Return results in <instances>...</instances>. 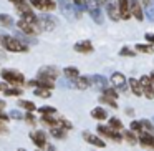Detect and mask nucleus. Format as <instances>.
<instances>
[{"mask_svg":"<svg viewBox=\"0 0 154 151\" xmlns=\"http://www.w3.org/2000/svg\"><path fill=\"white\" fill-rule=\"evenodd\" d=\"M18 106H22L23 110H27V111H32V113L37 110V105H35L33 101H30V100H20L18 101Z\"/></svg>","mask_w":154,"mask_h":151,"instance_id":"obj_31","label":"nucleus"},{"mask_svg":"<svg viewBox=\"0 0 154 151\" xmlns=\"http://www.w3.org/2000/svg\"><path fill=\"white\" fill-rule=\"evenodd\" d=\"M7 126H5V121H0V133H7Z\"/></svg>","mask_w":154,"mask_h":151,"instance_id":"obj_46","label":"nucleus"},{"mask_svg":"<svg viewBox=\"0 0 154 151\" xmlns=\"http://www.w3.org/2000/svg\"><path fill=\"white\" fill-rule=\"evenodd\" d=\"M17 27H18V32L28 35V37H32V35H38L42 32V27H40L38 22L25 20V18H20V20L17 22Z\"/></svg>","mask_w":154,"mask_h":151,"instance_id":"obj_3","label":"nucleus"},{"mask_svg":"<svg viewBox=\"0 0 154 151\" xmlns=\"http://www.w3.org/2000/svg\"><path fill=\"white\" fill-rule=\"evenodd\" d=\"M141 123V130L146 131V133H154V124L149 120H139Z\"/></svg>","mask_w":154,"mask_h":151,"instance_id":"obj_32","label":"nucleus"},{"mask_svg":"<svg viewBox=\"0 0 154 151\" xmlns=\"http://www.w3.org/2000/svg\"><path fill=\"white\" fill-rule=\"evenodd\" d=\"M101 91H103V95H104V96L113 98V100H116V98L119 96V93L116 91V88H109V87H106L104 90H101Z\"/></svg>","mask_w":154,"mask_h":151,"instance_id":"obj_34","label":"nucleus"},{"mask_svg":"<svg viewBox=\"0 0 154 151\" xmlns=\"http://www.w3.org/2000/svg\"><path fill=\"white\" fill-rule=\"evenodd\" d=\"M4 95H5V96H22V95H23V91H22L18 87H12V88L5 87Z\"/></svg>","mask_w":154,"mask_h":151,"instance_id":"obj_29","label":"nucleus"},{"mask_svg":"<svg viewBox=\"0 0 154 151\" xmlns=\"http://www.w3.org/2000/svg\"><path fill=\"white\" fill-rule=\"evenodd\" d=\"M58 126L68 131V130H71V128H73V124H71L70 121L66 120V118H58Z\"/></svg>","mask_w":154,"mask_h":151,"instance_id":"obj_39","label":"nucleus"},{"mask_svg":"<svg viewBox=\"0 0 154 151\" xmlns=\"http://www.w3.org/2000/svg\"><path fill=\"white\" fill-rule=\"evenodd\" d=\"M139 83H141L143 95L147 98V100H152L154 98V87H152V83H151L149 75H143V77L139 78Z\"/></svg>","mask_w":154,"mask_h":151,"instance_id":"obj_9","label":"nucleus"},{"mask_svg":"<svg viewBox=\"0 0 154 151\" xmlns=\"http://www.w3.org/2000/svg\"><path fill=\"white\" fill-rule=\"evenodd\" d=\"M30 136V140L35 143V146L37 148H45V146H48V143H47V133L45 131H33V133H30L28 134Z\"/></svg>","mask_w":154,"mask_h":151,"instance_id":"obj_14","label":"nucleus"},{"mask_svg":"<svg viewBox=\"0 0 154 151\" xmlns=\"http://www.w3.org/2000/svg\"><path fill=\"white\" fill-rule=\"evenodd\" d=\"M111 85H113L116 90H119V91H126V88H128V83H126V78H124V75L123 73H119V71H114L113 75H111Z\"/></svg>","mask_w":154,"mask_h":151,"instance_id":"obj_11","label":"nucleus"},{"mask_svg":"<svg viewBox=\"0 0 154 151\" xmlns=\"http://www.w3.org/2000/svg\"><path fill=\"white\" fill-rule=\"evenodd\" d=\"M28 87H33V88H45V90H53L55 88V83L51 81H47V80H30L28 81Z\"/></svg>","mask_w":154,"mask_h":151,"instance_id":"obj_20","label":"nucleus"},{"mask_svg":"<svg viewBox=\"0 0 154 151\" xmlns=\"http://www.w3.org/2000/svg\"><path fill=\"white\" fill-rule=\"evenodd\" d=\"M129 14L136 18L137 22L144 20V14H143V7H141L139 0H129Z\"/></svg>","mask_w":154,"mask_h":151,"instance_id":"obj_12","label":"nucleus"},{"mask_svg":"<svg viewBox=\"0 0 154 151\" xmlns=\"http://www.w3.org/2000/svg\"><path fill=\"white\" fill-rule=\"evenodd\" d=\"M129 128H131V131H133V133H136V134L143 133V130H141V123H139V121H131Z\"/></svg>","mask_w":154,"mask_h":151,"instance_id":"obj_41","label":"nucleus"},{"mask_svg":"<svg viewBox=\"0 0 154 151\" xmlns=\"http://www.w3.org/2000/svg\"><path fill=\"white\" fill-rule=\"evenodd\" d=\"M4 106H7V105H5L4 100H0V110H4Z\"/></svg>","mask_w":154,"mask_h":151,"instance_id":"obj_49","label":"nucleus"},{"mask_svg":"<svg viewBox=\"0 0 154 151\" xmlns=\"http://www.w3.org/2000/svg\"><path fill=\"white\" fill-rule=\"evenodd\" d=\"M10 2H12V4L15 5V7H17V5H20L22 2H25V0H10Z\"/></svg>","mask_w":154,"mask_h":151,"instance_id":"obj_48","label":"nucleus"},{"mask_svg":"<svg viewBox=\"0 0 154 151\" xmlns=\"http://www.w3.org/2000/svg\"><path fill=\"white\" fill-rule=\"evenodd\" d=\"M38 24H40L42 30L51 32V30H55V27H57V18H55L53 15H50V14H42L40 17H38Z\"/></svg>","mask_w":154,"mask_h":151,"instance_id":"obj_8","label":"nucleus"},{"mask_svg":"<svg viewBox=\"0 0 154 151\" xmlns=\"http://www.w3.org/2000/svg\"><path fill=\"white\" fill-rule=\"evenodd\" d=\"M83 138H85V141H86V143L91 144V146H96V148H104V146H106V143H104L103 138L98 136V134L90 133V131H85Z\"/></svg>","mask_w":154,"mask_h":151,"instance_id":"obj_16","label":"nucleus"},{"mask_svg":"<svg viewBox=\"0 0 154 151\" xmlns=\"http://www.w3.org/2000/svg\"><path fill=\"white\" fill-rule=\"evenodd\" d=\"M25 121H27L28 124H32V126H33V124H37V118L33 116V113H32V111H28V113L25 115Z\"/></svg>","mask_w":154,"mask_h":151,"instance_id":"obj_43","label":"nucleus"},{"mask_svg":"<svg viewBox=\"0 0 154 151\" xmlns=\"http://www.w3.org/2000/svg\"><path fill=\"white\" fill-rule=\"evenodd\" d=\"M137 141L143 144V148H149V149H154V134L152 133H143L137 134Z\"/></svg>","mask_w":154,"mask_h":151,"instance_id":"obj_17","label":"nucleus"},{"mask_svg":"<svg viewBox=\"0 0 154 151\" xmlns=\"http://www.w3.org/2000/svg\"><path fill=\"white\" fill-rule=\"evenodd\" d=\"M35 95L40 98H50L51 96V90H45V88H35Z\"/></svg>","mask_w":154,"mask_h":151,"instance_id":"obj_37","label":"nucleus"},{"mask_svg":"<svg viewBox=\"0 0 154 151\" xmlns=\"http://www.w3.org/2000/svg\"><path fill=\"white\" fill-rule=\"evenodd\" d=\"M152 121H154V116H152Z\"/></svg>","mask_w":154,"mask_h":151,"instance_id":"obj_53","label":"nucleus"},{"mask_svg":"<svg viewBox=\"0 0 154 151\" xmlns=\"http://www.w3.org/2000/svg\"><path fill=\"white\" fill-rule=\"evenodd\" d=\"M91 87V80L90 77H78L76 80H75V88H78V90H86V88Z\"/></svg>","mask_w":154,"mask_h":151,"instance_id":"obj_23","label":"nucleus"},{"mask_svg":"<svg viewBox=\"0 0 154 151\" xmlns=\"http://www.w3.org/2000/svg\"><path fill=\"white\" fill-rule=\"evenodd\" d=\"M5 87H7V83H0V91H4Z\"/></svg>","mask_w":154,"mask_h":151,"instance_id":"obj_51","label":"nucleus"},{"mask_svg":"<svg viewBox=\"0 0 154 151\" xmlns=\"http://www.w3.org/2000/svg\"><path fill=\"white\" fill-rule=\"evenodd\" d=\"M75 52L76 53H93V43H91L90 40H81L78 42V43H75Z\"/></svg>","mask_w":154,"mask_h":151,"instance_id":"obj_19","label":"nucleus"},{"mask_svg":"<svg viewBox=\"0 0 154 151\" xmlns=\"http://www.w3.org/2000/svg\"><path fill=\"white\" fill-rule=\"evenodd\" d=\"M2 45L8 52H18V53H27L28 52V45L23 43L22 40H18L17 37H12V35H4L2 37Z\"/></svg>","mask_w":154,"mask_h":151,"instance_id":"obj_1","label":"nucleus"},{"mask_svg":"<svg viewBox=\"0 0 154 151\" xmlns=\"http://www.w3.org/2000/svg\"><path fill=\"white\" fill-rule=\"evenodd\" d=\"M118 12H119V18L123 20H129L131 14H129V0H118Z\"/></svg>","mask_w":154,"mask_h":151,"instance_id":"obj_18","label":"nucleus"},{"mask_svg":"<svg viewBox=\"0 0 154 151\" xmlns=\"http://www.w3.org/2000/svg\"><path fill=\"white\" fill-rule=\"evenodd\" d=\"M121 136H123V140L126 141L128 144H131V146H134V144L137 143V136L136 133H133V131H121Z\"/></svg>","mask_w":154,"mask_h":151,"instance_id":"obj_25","label":"nucleus"},{"mask_svg":"<svg viewBox=\"0 0 154 151\" xmlns=\"http://www.w3.org/2000/svg\"><path fill=\"white\" fill-rule=\"evenodd\" d=\"M8 118H10V116H8V113H5L4 110H0V121H5V123H7Z\"/></svg>","mask_w":154,"mask_h":151,"instance_id":"obj_45","label":"nucleus"},{"mask_svg":"<svg viewBox=\"0 0 154 151\" xmlns=\"http://www.w3.org/2000/svg\"><path fill=\"white\" fill-rule=\"evenodd\" d=\"M70 2H71V4H73L80 12H83L85 8H86V0H70Z\"/></svg>","mask_w":154,"mask_h":151,"instance_id":"obj_40","label":"nucleus"},{"mask_svg":"<svg viewBox=\"0 0 154 151\" xmlns=\"http://www.w3.org/2000/svg\"><path fill=\"white\" fill-rule=\"evenodd\" d=\"M18 151H25V149H18Z\"/></svg>","mask_w":154,"mask_h":151,"instance_id":"obj_52","label":"nucleus"},{"mask_svg":"<svg viewBox=\"0 0 154 151\" xmlns=\"http://www.w3.org/2000/svg\"><path fill=\"white\" fill-rule=\"evenodd\" d=\"M14 25V18L10 15H5V14H0V27H5V28H10Z\"/></svg>","mask_w":154,"mask_h":151,"instance_id":"obj_30","label":"nucleus"},{"mask_svg":"<svg viewBox=\"0 0 154 151\" xmlns=\"http://www.w3.org/2000/svg\"><path fill=\"white\" fill-rule=\"evenodd\" d=\"M58 7H60L61 14L66 18H80L81 17V12L71 4L70 0H58Z\"/></svg>","mask_w":154,"mask_h":151,"instance_id":"obj_5","label":"nucleus"},{"mask_svg":"<svg viewBox=\"0 0 154 151\" xmlns=\"http://www.w3.org/2000/svg\"><path fill=\"white\" fill-rule=\"evenodd\" d=\"M60 77V70L57 67H51V65H47V67H42L37 73V78L38 80H47V81H51L55 83V80Z\"/></svg>","mask_w":154,"mask_h":151,"instance_id":"obj_4","label":"nucleus"},{"mask_svg":"<svg viewBox=\"0 0 154 151\" xmlns=\"http://www.w3.org/2000/svg\"><path fill=\"white\" fill-rule=\"evenodd\" d=\"M90 80H91V85H94V87L100 88V90H104V88L108 87V80L103 75H93V77H90Z\"/></svg>","mask_w":154,"mask_h":151,"instance_id":"obj_21","label":"nucleus"},{"mask_svg":"<svg viewBox=\"0 0 154 151\" xmlns=\"http://www.w3.org/2000/svg\"><path fill=\"white\" fill-rule=\"evenodd\" d=\"M50 134L53 138H57V140H65L66 138V130H63L60 126H55V128H50Z\"/></svg>","mask_w":154,"mask_h":151,"instance_id":"obj_28","label":"nucleus"},{"mask_svg":"<svg viewBox=\"0 0 154 151\" xmlns=\"http://www.w3.org/2000/svg\"><path fill=\"white\" fill-rule=\"evenodd\" d=\"M28 4L37 7L42 12H51L57 8V2L55 0H28Z\"/></svg>","mask_w":154,"mask_h":151,"instance_id":"obj_10","label":"nucleus"},{"mask_svg":"<svg viewBox=\"0 0 154 151\" xmlns=\"http://www.w3.org/2000/svg\"><path fill=\"white\" fill-rule=\"evenodd\" d=\"M86 10L90 14V17L96 22L98 25L103 24V12H101V5L98 4L96 0H86Z\"/></svg>","mask_w":154,"mask_h":151,"instance_id":"obj_7","label":"nucleus"},{"mask_svg":"<svg viewBox=\"0 0 154 151\" xmlns=\"http://www.w3.org/2000/svg\"><path fill=\"white\" fill-rule=\"evenodd\" d=\"M0 77L5 83L12 85V87H20V85L25 83V77L22 71L18 70H12V68H4L0 71Z\"/></svg>","mask_w":154,"mask_h":151,"instance_id":"obj_2","label":"nucleus"},{"mask_svg":"<svg viewBox=\"0 0 154 151\" xmlns=\"http://www.w3.org/2000/svg\"><path fill=\"white\" fill-rule=\"evenodd\" d=\"M91 116H93V120H98V121H104V120H108V113H106V110H104V108H101V106L93 108V110H91Z\"/></svg>","mask_w":154,"mask_h":151,"instance_id":"obj_24","label":"nucleus"},{"mask_svg":"<svg viewBox=\"0 0 154 151\" xmlns=\"http://www.w3.org/2000/svg\"><path fill=\"white\" fill-rule=\"evenodd\" d=\"M42 123L43 124H47V126H50V128H55V126H58V118H53L51 115H42Z\"/></svg>","mask_w":154,"mask_h":151,"instance_id":"obj_27","label":"nucleus"},{"mask_svg":"<svg viewBox=\"0 0 154 151\" xmlns=\"http://www.w3.org/2000/svg\"><path fill=\"white\" fill-rule=\"evenodd\" d=\"M119 55H121V57H134L136 53H134L129 47H123V48H121V52H119Z\"/></svg>","mask_w":154,"mask_h":151,"instance_id":"obj_42","label":"nucleus"},{"mask_svg":"<svg viewBox=\"0 0 154 151\" xmlns=\"http://www.w3.org/2000/svg\"><path fill=\"white\" fill-rule=\"evenodd\" d=\"M8 116L14 118V120H22V118H23V116H22V113H20L18 110H12L10 113H8Z\"/></svg>","mask_w":154,"mask_h":151,"instance_id":"obj_44","label":"nucleus"},{"mask_svg":"<svg viewBox=\"0 0 154 151\" xmlns=\"http://www.w3.org/2000/svg\"><path fill=\"white\" fill-rule=\"evenodd\" d=\"M149 78H151V83H152V87H154V71L149 75Z\"/></svg>","mask_w":154,"mask_h":151,"instance_id":"obj_50","label":"nucleus"},{"mask_svg":"<svg viewBox=\"0 0 154 151\" xmlns=\"http://www.w3.org/2000/svg\"><path fill=\"white\" fill-rule=\"evenodd\" d=\"M141 7H143V14L151 24H154V0H139Z\"/></svg>","mask_w":154,"mask_h":151,"instance_id":"obj_13","label":"nucleus"},{"mask_svg":"<svg viewBox=\"0 0 154 151\" xmlns=\"http://www.w3.org/2000/svg\"><path fill=\"white\" fill-rule=\"evenodd\" d=\"M104 8H106L108 17H109L113 22L119 20V12H118V5H116L114 0H104Z\"/></svg>","mask_w":154,"mask_h":151,"instance_id":"obj_15","label":"nucleus"},{"mask_svg":"<svg viewBox=\"0 0 154 151\" xmlns=\"http://www.w3.org/2000/svg\"><path fill=\"white\" fill-rule=\"evenodd\" d=\"M63 75L66 77V80H76L80 77V71H78L76 67H66L63 70Z\"/></svg>","mask_w":154,"mask_h":151,"instance_id":"obj_26","label":"nucleus"},{"mask_svg":"<svg viewBox=\"0 0 154 151\" xmlns=\"http://www.w3.org/2000/svg\"><path fill=\"white\" fill-rule=\"evenodd\" d=\"M38 111L42 115H55L57 113V108L55 106H38Z\"/></svg>","mask_w":154,"mask_h":151,"instance_id":"obj_38","label":"nucleus"},{"mask_svg":"<svg viewBox=\"0 0 154 151\" xmlns=\"http://www.w3.org/2000/svg\"><path fill=\"white\" fill-rule=\"evenodd\" d=\"M100 101H101V103H104V105H108V106H111V108H118L116 100L108 98V96H104V95H101V96H100Z\"/></svg>","mask_w":154,"mask_h":151,"instance_id":"obj_36","label":"nucleus"},{"mask_svg":"<svg viewBox=\"0 0 154 151\" xmlns=\"http://www.w3.org/2000/svg\"><path fill=\"white\" fill-rule=\"evenodd\" d=\"M128 85L131 88V93L136 95V96H143V90H141V83L137 78H129L128 80Z\"/></svg>","mask_w":154,"mask_h":151,"instance_id":"obj_22","label":"nucleus"},{"mask_svg":"<svg viewBox=\"0 0 154 151\" xmlns=\"http://www.w3.org/2000/svg\"><path fill=\"white\" fill-rule=\"evenodd\" d=\"M137 52H143V53H154V47L152 45H144V43H137L136 45Z\"/></svg>","mask_w":154,"mask_h":151,"instance_id":"obj_35","label":"nucleus"},{"mask_svg":"<svg viewBox=\"0 0 154 151\" xmlns=\"http://www.w3.org/2000/svg\"><path fill=\"white\" fill-rule=\"evenodd\" d=\"M108 126L116 130V131H123V123H121V120H118L116 116L109 118V124H108Z\"/></svg>","mask_w":154,"mask_h":151,"instance_id":"obj_33","label":"nucleus"},{"mask_svg":"<svg viewBox=\"0 0 154 151\" xmlns=\"http://www.w3.org/2000/svg\"><path fill=\"white\" fill-rule=\"evenodd\" d=\"M146 40L151 42V43H154V33H146Z\"/></svg>","mask_w":154,"mask_h":151,"instance_id":"obj_47","label":"nucleus"},{"mask_svg":"<svg viewBox=\"0 0 154 151\" xmlns=\"http://www.w3.org/2000/svg\"><path fill=\"white\" fill-rule=\"evenodd\" d=\"M96 131H98V134H100V136L108 138V140L114 141V143H121V141H123L121 131H116V130H113V128H109V126H104V124H98V126H96Z\"/></svg>","mask_w":154,"mask_h":151,"instance_id":"obj_6","label":"nucleus"}]
</instances>
